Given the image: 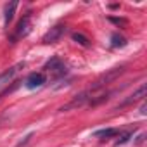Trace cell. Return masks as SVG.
<instances>
[{
  "instance_id": "cell-2",
  "label": "cell",
  "mask_w": 147,
  "mask_h": 147,
  "mask_svg": "<svg viewBox=\"0 0 147 147\" xmlns=\"http://www.w3.org/2000/svg\"><path fill=\"white\" fill-rule=\"evenodd\" d=\"M30 14L28 16H24L19 23H18V26L14 28V31H12V35H11V43H16L18 40H21L23 36H26L28 35V31H30Z\"/></svg>"
},
{
  "instance_id": "cell-8",
  "label": "cell",
  "mask_w": 147,
  "mask_h": 147,
  "mask_svg": "<svg viewBox=\"0 0 147 147\" xmlns=\"http://www.w3.org/2000/svg\"><path fill=\"white\" fill-rule=\"evenodd\" d=\"M116 135H119L118 128H104V130H97L94 133V137H97V138H113Z\"/></svg>"
},
{
  "instance_id": "cell-6",
  "label": "cell",
  "mask_w": 147,
  "mask_h": 147,
  "mask_svg": "<svg viewBox=\"0 0 147 147\" xmlns=\"http://www.w3.org/2000/svg\"><path fill=\"white\" fill-rule=\"evenodd\" d=\"M144 95H145V85H142V87H140L135 94H131L126 100H123V102H121V107H123V106H128V104H131V102L142 100V99H144Z\"/></svg>"
},
{
  "instance_id": "cell-5",
  "label": "cell",
  "mask_w": 147,
  "mask_h": 147,
  "mask_svg": "<svg viewBox=\"0 0 147 147\" xmlns=\"http://www.w3.org/2000/svg\"><path fill=\"white\" fill-rule=\"evenodd\" d=\"M45 75H43V73H31V75L26 78V87L28 88H38V87H42L43 83H45Z\"/></svg>"
},
{
  "instance_id": "cell-4",
  "label": "cell",
  "mask_w": 147,
  "mask_h": 147,
  "mask_svg": "<svg viewBox=\"0 0 147 147\" xmlns=\"http://www.w3.org/2000/svg\"><path fill=\"white\" fill-rule=\"evenodd\" d=\"M64 31H66V26H62V24H57V26L50 28V31L43 36V43H55L62 36Z\"/></svg>"
},
{
  "instance_id": "cell-1",
  "label": "cell",
  "mask_w": 147,
  "mask_h": 147,
  "mask_svg": "<svg viewBox=\"0 0 147 147\" xmlns=\"http://www.w3.org/2000/svg\"><path fill=\"white\" fill-rule=\"evenodd\" d=\"M24 62H18V64H14V66H11L9 69H5L2 75H0V97H2L4 94H7L9 92V88H11V85H12V82L21 75V71L24 69Z\"/></svg>"
},
{
  "instance_id": "cell-9",
  "label": "cell",
  "mask_w": 147,
  "mask_h": 147,
  "mask_svg": "<svg viewBox=\"0 0 147 147\" xmlns=\"http://www.w3.org/2000/svg\"><path fill=\"white\" fill-rule=\"evenodd\" d=\"M133 137V131L131 130H128V131H119V137H118V140H116V145H121V144H126L130 138Z\"/></svg>"
},
{
  "instance_id": "cell-10",
  "label": "cell",
  "mask_w": 147,
  "mask_h": 147,
  "mask_svg": "<svg viewBox=\"0 0 147 147\" xmlns=\"http://www.w3.org/2000/svg\"><path fill=\"white\" fill-rule=\"evenodd\" d=\"M73 40L78 42V43L83 45V47H90V40H88L87 36H83L82 33H73Z\"/></svg>"
},
{
  "instance_id": "cell-3",
  "label": "cell",
  "mask_w": 147,
  "mask_h": 147,
  "mask_svg": "<svg viewBox=\"0 0 147 147\" xmlns=\"http://www.w3.org/2000/svg\"><path fill=\"white\" fill-rule=\"evenodd\" d=\"M45 71L52 73L55 78H59V76L66 75V64H64L59 57H52V59L45 64Z\"/></svg>"
},
{
  "instance_id": "cell-11",
  "label": "cell",
  "mask_w": 147,
  "mask_h": 147,
  "mask_svg": "<svg viewBox=\"0 0 147 147\" xmlns=\"http://www.w3.org/2000/svg\"><path fill=\"white\" fill-rule=\"evenodd\" d=\"M111 40H113V43H111L113 47H125L126 45V40L123 36H119V35H113Z\"/></svg>"
},
{
  "instance_id": "cell-7",
  "label": "cell",
  "mask_w": 147,
  "mask_h": 147,
  "mask_svg": "<svg viewBox=\"0 0 147 147\" xmlns=\"http://www.w3.org/2000/svg\"><path fill=\"white\" fill-rule=\"evenodd\" d=\"M18 9V2H11V4H5L4 7V19H5V24H9L14 18V12Z\"/></svg>"
}]
</instances>
